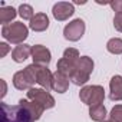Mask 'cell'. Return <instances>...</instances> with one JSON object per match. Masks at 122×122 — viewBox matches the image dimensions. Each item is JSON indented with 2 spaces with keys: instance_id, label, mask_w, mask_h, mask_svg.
I'll return each instance as SVG.
<instances>
[{
  "instance_id": "7",
  "label": "cell",
  "mask_w": 122,
  "mask_h": 122,
  "mask_svg": "<svg viewBox=\"0 0 122 122\" xmlns=\"http://www.w3.org/2000/svg\"><path fill=\"white\" fill-rule=\"evenodd\" d=\"M75 13V6L69 2H57L52 7V15L57 22H65Z\"/></svg>"
},
{
  "instance_id": "6",
  "label": "cell",
  "mask_w": 122,
  "mask_h": 122,
  "mask_svg": "<svg viewBox=\"0 0 122 122\" xmlns=\"http://www.w3.org/2000/svg\"><path fill=\"white\" fill-rule=\"evenodd\" d=\"M32 59H33L35 65L47 68L49 63H50V60H52V53H50V50L46 46L35 45V46H32Z\"/></svg>"
},
{
  "instance_id": "22",
  "label": "cell",
  "mask_w": 122,
  "mask_h": 122,
  "mask_svg": "<svg viewBox=\"0 0 122 122\" xmlns=\"http://www.w3.org/2000/svg\"><path fill=\"white\" fill-rule=\"evenodd\" d=\"M62 57H65V59L71 60V62L76 63V62H78V59L81 57V55H79V50H78V49H75V47H68V49H65Z\"/></svg>"
},
{
  "instance_id": "29",
  "label": "cell",
  "mask_w": 122,
  "mask_h": 122,
  "mask_svg": "<svg viewBox=\"0 0 122 122\" xmlns=\"http://www.w3.org/2000/svg\"><path fill=\"white\" fill-rule=\"evenodd\" d=\"M102 122H113V121H111V119H105V121H102Z\"/></svg>"
},
{
  "instance_id": "18",
  "label": "cell",
  "mask_w": 122,
  "mask_h": 122,
  "mask_svg": "<svg viewBox=\"0 0 122 122\" xmlns=\"http://www.w3.org/2000/svg\"><path fill=\"white\" fill-rule=\"evenodd\" d=\"M93 68H95V63H93L92 57H89V56H81L76 62V69L82 71L88 75H91L93 72Z\"/></svg>"
},
{
  "instance_id": "15",
  "label": "cell",
  "mask_w": 122,
  "mask_h": 122,
  "mask_svg": "<svg viewBox=\"0 0 122 122\" xmlns=\"http://www.w3.org/2000/svg\"><path fill=\"white\" fill-rule=\"evenodd\" d=\"M75 69H76V63L71 62V60H68V59H65V57H60V59L57 60V63H56V72H59V73L68 76L69 79H71L72 73L75 72Z\"/></svg>"
},
{
  "instance_id": "26",
  "label": "cell",
  "mask_w": 122,
  "mask_h": 122,
  "mask_svg": "<svg viewBox=\"0 0 122 122\" xmlns=\"http://www.w3.org/2000/svg\"><path fill=\"white\" fill-rule=\"evenodd\" d=\"M9 52H10V46L7 43H5V42L0 43V57H5Z\"/></svg>"
},
{
  "instance_id": "12",
  "label": "cell",
  "mask_w": 122,
  "mask_h": 122,
  "mask_svg": "<svg viewBox=\"0 0 122 122\" xmlns=\"http://www.w3.org/2000/svg\"><path fill=\"white\" fill-rule=\"evenodd\" d=\"M49 17L46 13H36L33 16V19L30 20L29 23V27L33 30V32H45L47 30L49 27Z\"/></svg>"
},
{
  "instance_id": "10",
  "label": "cell",
  "mask_w": 122,
  "mask_h": 122,
  "mask_svg": "<svg viewBox=\"0 0 122 122\" xmlns=\"http://www.w3.org/2000/svg\"><path fill=\"white\" fill-rule=\"evenodd\" d=\"M109 98L113 102L122 101V76L115 75L109 81Z\"/></svg>"
},
{
  "instance_id": "14",
  "label": "cell",
  "mask_w": 122,
  "mask_h": 122,
  "mask_svg": "<svg viewBox=\"0 0 122 122\" xmlns=\"http://www.w3.org/2000/svg\"><path fill=\"white\" fill-rule=\"evenodd\" d=\"M29 56H32V46L30 45L23 43V45L16 46L12 50V59L15 60L16 63H23Z\"/></svg>"
},
{
  "instance_id": "8",
  "label": "cell",
  "mask_w": 122,
  "mask_h": 122,
  "mask_svg": "<svg viewBox=\"0 0 122 122\" xmlns=\"http://www.w3.org/2000/svg\"><path fill=\"white\" fill-rule=\"evenodd\" d=\"M35 82H36L37 85H40L43 89L49 91V89H52L53 73H52L47 68L37 66V71H36V75H35Z\"/></svg>"
},
{
  "instance_id": "21",
  "label": "cell",
  "mask_w": 122,
  "mask_h": 122,
  "mask_svg": "<svg viewBox=\"0 0 122 122\" xmlns=\"http://www.w3.org/2000/svg\"><path fill=\"white\" fill-rule=\"evenodd\" d=\"M17 13H19V16H20L23 20H32L33 16H35L33 7H32L30 5H20L19 9H17Z\"/></svg>"
},
{
  "instance_id": "27",
  "label": "cell",
  "mask_w": 122,
  "mask_h": 122,
  "mask_svg": "<svg viewBox=\"0 0 122 122\" xmlns=\"http://www.w3.org/2000/svg\"><path fill=\"white\" fill-rule=\"evenodd\" d=\"M0 83H2V98L6 96V92H7V85H6V81L5 79H0Z\"/></svg>"
},
{
  "instance_id": "4",
  "label": "cell",
  "mask_w": 122,
  "mask_h": 122,
  "mask_svg": "<svg viewBox=\"0 0 122 122\" xmlns=\"http://www.w3.org/2000/svg\"><path fill=\"white\" fill-rule=\"evenodd\" d=\"M27 99L40 103L45 109H52L55 106V98L43 88H32L27 91Z\"/></svg>"
},
{
  "instance_id": "25",
  "label": "cell",
  "mask_w": 122,
  "mask_h": 122,
  "mask_svg": "<svg viewBox=\"0 0 122 122\" xmlns=\"http://www.w3.org/2000/svg\"><path fill=\"white\" fill-rule=\"evenodd\" d=\"M109 6L112 7L113 12H116V13H122V0H113V2L109 3Z\"/></svg>"
},
{
  "instance_id": "5",
  "label": "cell",
  "mask_w": 122,
  "mask_h": 122,
  "mask_svg": "<svg viewBox=\"0 0 122 122\" xmlns=\"http://www.w3.org/2000/svg\"><path fill=\"white\" fill-rule=\"evenodd\" d=\"M85 29H86L85 22H83L82 19H75V20L69 22V23L65 26V29H63V36H65V39L69 40V42H78V40L83 36Z\"/></svg>"
},
{
  "instance_id": "24",
  "label": "cell",
  "mask_w": 122,
  "mask_h": 122,
  "mask_svg": "<svg viewBox=\"0 0 122 122\" xmlns=\"http://www.w3.org/2000/svg\"><path fill=\"white\" fill-rule=\"evenodd\" d=\"M113 26L118 32L122 33V13H115V17H113Z\"/></svg>"
},
{
  "instance_id": "17",
  "label": "cell",
  "mask_w": 122,
  "mask_h": 122,
  "mask_svg": "<svg viewBox=\"0 0 122 122\" xmlns=\"http://www.w3.org/2000/svg\"><path fill=\"white\" fill-rule=\"evenodd\" d=\"M17 16V10L12 6H2L0 7V23H3V26L10 25V22Z\"/></svg>"
},
{
  "instance_id": "13",
  "label": "cell",
  "mask_w": 122,
  "mask_h": 122,
  "mask_svg": "<svg viewBox=\"0 0 122 122\" xmlns=\"http://www.w3.org/2000/svg\"><path fill=\"white\" fill-rule=\"evenodd\" d=\"M69 83H71V79L59 72H55L53 73V82H52V89L57 93H65L68 89H69Z\"/></svg>"
},
{
  "instance_id": "19",
  "label": "cell",
  "mask_w": 122,
  "mask_h": 122,
  "mask_svg": "<svg viewBox=\"0 0 122 122\" xmlns=\"http://www.w3.org/2000/svg\"><path fill=\"white\" fill-rule=\"evenodd\" d=\"M89 78H91V75H88V73H85V72H82V71L75 69V72H73L72 76H71V82L75 83L76 86H85V85L88 83Z\"/></svg>"
},
{
  "instance_id": "28",
  "label": "cell",
  "mask_w": 122,
  "mask_h": 122,
  "mask_svg": "<svg viewBox=\"0 0 122 122\" xmlns=\"http://www.w3.org/2000/svg\"><path fill=\"white\" fill-rule=\"evenodd\" d=\"M75 3H76V5H85L86 2H79V0H76V2H75Z\"/></svg>"
},
{
  "instance_id": "1",
  "label": "cell",
  "mask_w": 122,
  "mask_h": 122,
  "mask_svg": "<svg viewBox=\"0 0 122 122\" xmlns=\"http://www.w3.org/2000/svg\"><path fill=\"white\" fill-rule=\"evenodd\" d=\"M2 106V116L0 122H35L33 116L29 113L27 109L17 105H9L6 102L0 103Z\"/></svg>"
},
{
  "instance_id": "16",
  "label": "cell",
  "mask_w": 122,
  "mask_h": 122,
  "mask_svg": "<svg viewBox=\"0 0 122 122\" xmlns=\"http://www.w3.org/2000/svg\"><path fill=\"white\" fill-rule=\"evenodd\" d=\"M89 116L92 121L95 122H102L106 119L108 116V112H106V108L103 103H99V105H93V106H89Z\"/></svg>"
},
{
  "instance_id": "20",
  "label": "cell",
  "mask_w": 122,
  "mask_h": 122,
  "mask_svg": "<svg viewBox=\"0 0 122 122\" xmlns=\"http://www.w3.org/2000/svg\"><path fill=\"white\" fill-rule=\"evenodd\" d=\"M106 50L112 55H122V39L112 37L106 43Z\"/></svg>"
},
{
  "instance_id": "2",
  "label": "cell",
  "mask_w": 122,
  "mask_h": 122,
  "mask_svg": "<svg viewBox=\"0 0 122 122\" xmlns=\"http://www.w3.org/2000/svg\"><path fill=\"white\" fill-rule=\"evenodd\" d=\"M2 36L13 45H23L29 36V27L23 22H13L2 27Z\"/></svg>"
},
{
  "instance_id": "9",
  "label": "cell",
  "mask_w": 122,
  "mask_h": 122,
  "mask_svg": "<svg viewBox=\"0 0 122 122\" xmlns=\"http://www.w3.org/2000/svg\"><path fill=\"white\" fill-rule=\"evenodd\" d=\"M35 85L33 79L26 73V71H19L13 75V86L19 91H29Z\"/></svg>"
},
{
  "instance_id": "11",
  "label": "cell",
  "mask_w": 122,
  "mask_h": 122,
  "mask_svg": "<svg viewBox=\"0 0 122 122\" xmlns=\"http://www.w3.org/2000/svg\"><path fill=\"white\" fill-rule=\"evenodd\" d=\"M19 105L23 106L25 109H27L29 113L33 116L35 121H39V119L42 118L43 112H45V108H43L40 103L33 102V101H29V99H20V101H19Z\"/></svg>"
},
{
  "instance_id": "3",
  "label": "cell",
  "mask_w": 122,
  "mask_h": 122,
  "mask_svg": "<svg viewBox=\"0 0 122 122\" xmlns=\"http://www.w3.org/2000/svg\"><path fill=\"white\" fill-rule=\"evenodd\" d=\"M79 98L81 101L88 105V106H93V105H99L103 103L105 99V89L101 85H91V86H83L79 92Z\"/></svg>"
},
{
  "instance_id": "23",
  "label": "cell",
  "mask_w": 122,
  "mask_h": 122,
  "mask_svg": "<svg viewBox=\"0 0 122 122\" xmlns=\"http://www.w3.org/2000/svg\"><path fill=\"white\" fill-rule=\"evenodd\" d=\"M109 118H111V121H113V122H122V103L115 105V106L111 109Z\"/></svg>"
}]
</instances>
